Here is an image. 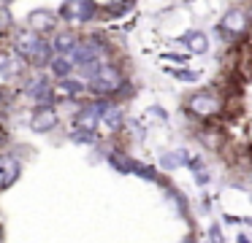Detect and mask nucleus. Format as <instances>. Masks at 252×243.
<instances>
[{"label":"nucleus","mask_w":252,"mask_h":243,"mask_svg":"<svg viewBox=\"0 0 252 243\" xmlns=\"http://www.w3.org/2000/svg\"><path fill=\"white\" fill-rule=\"evenodd\" d=\"M192 111L201 113V116H209V113L217 111V100H214V97H209V95H198L195 100H192Z\"/></svg>","instance_id":"nucleus-1"},{"label":"nucleus","mask_w":252,"mask_h":243,"mask_svg":"<svg viewBox=\"0 0 252 243\" xmlns=\"http://www.w3.org/2000/svg\"><path fill=\"white\" fill-rule=\"evenodd\" d=\"M68 70H71V65H68L65 59H60V62H57V73H68Z\"/></svg>","instance_id":"nucleus-4"},{"label":"nucleus","mask_w":252,"mask_h":243,"mask_svg":"<svg viewBox=\"0 0 252 243\" xmlns=\"http://www.w3.org/2000/svg\"><path fill=\"white\" fill-rule=\"evenodd\" d=\"M19 173V165L11 160V157H3V189H8L14 184V178H17Z\"/></svg>","instance_id":"nucleus-2"},{"label":"nucleus","mask_w":252,"mask_h":243,"mask_svg":"<svg viewBox=\"0 0 252 243\" xmlns=\"http://www.w3.org/2000/svg\"><path fill=\"white\" fill-rule=\"evenodd\" d=\"M55 122H57L55 113H46V116L41 113V116L33 119V127H35V130H46V127H55Z\"/></svg>","instance_id":"nucleus-3"}]
</instances>
